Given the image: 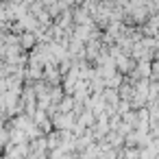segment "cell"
<instances>
[{"label":"cell","instance_id":"cell-1","mask_svg":"<svg viewBox=\"0 0 159 159\" xmlns=\"http://www.w3.org/2000/svg\"><path fill=\"white\" fill-rule=\"evenodd\" d=\"M126 159H139V150H135V148H129V150H124L122 152Z\"/></svg>","mask_w":159,"mask_h":159}]
</instances>
